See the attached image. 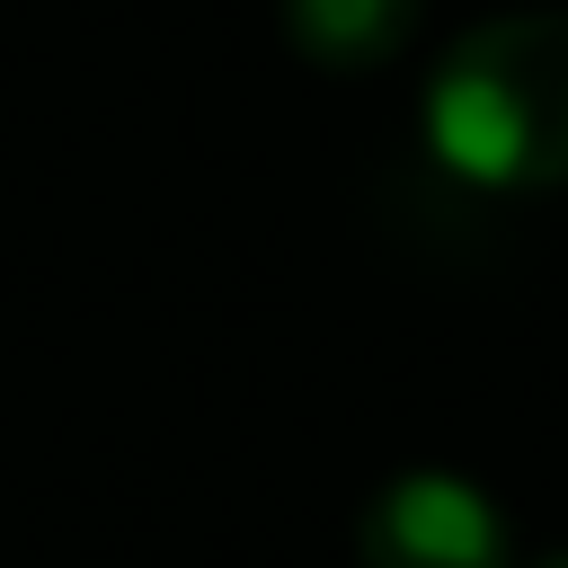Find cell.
<instances>
[{"mask_svg": "<svg viewBox=\"0 0 568 568\" xmlns=\"http://www.w3.org/2000/svg\"><path fill=\"white\" fill-rule=\"evenodd\" d=\"M417 0H284V44L311 71H373L408 44Z\"/></svg>", "mask_w": 568, "mask_h": 568, "instance_id": "obj_3", "label": "cell"}, {"mask_svg": "<svg viewBox=\"0 0 568 568\" xmlns=\"http://www.w3.org/2000/svg\"><path fill=\"white\" fill-rule=\"evenodd\" d=\"M426 142L497 195L568 186V9L470 27L426 80Z\"/></svg>", "mask_w": 568, "mask_h": 568, "instance_id": "obj_1", "label": "cell"}, {"mask_svg": "<svg viewBox=\"0 0 568 568\" xmlns=\"http://www.w3.org/2000/svg\"><path fill=\"white\" fill-rule=\"evenodd\" d=\"M532 568H568V550H550V559H532Z\"/></svg>", "mask_w": 568, "mask_h": 568, "instance_id": "obj_4", "label": "cell"}, {"mask_svg": "<svg viewBox=\"0 0 568 568\" xmlns=\"http://www.w3.org/2000/svg\"><path fill=\"white\" fill-rule=\"evenodd\" d=\"M355 559L364 568H515V541L497 497L470 488L462 470H399L390 488H373L355 524Z\"/></svg>", "mask_w": 568, "mask_h": 568, "instance_id": "obj_2", "label": "cell"}]
</instances>
